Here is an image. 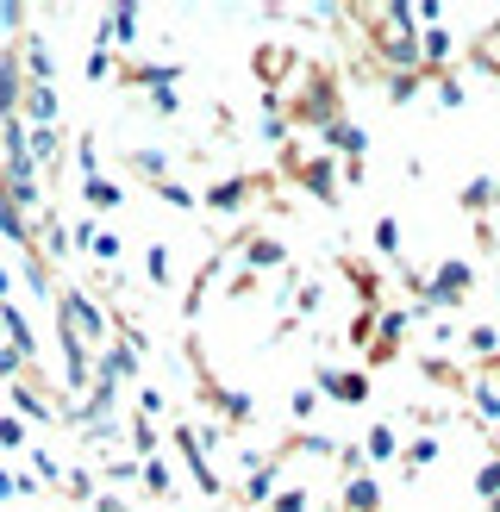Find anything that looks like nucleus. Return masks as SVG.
I'll return each instance as SVG.
<instances>
[{"mask_svg":"<svg viewBox=\"0 0 500 512\" xmlns=\"http://www.w3.org/2000/svg\"><path fill=\"white\" fill-rule=\"evenodd\" d=\"M238 250H244V269H250V275L288 269V244H282V238H269V232H257V238H244Z\"/></svg>","mask_w":500,"mask_h":512,"instance_id":"nucleus-11","label":"nucleus"},{"mask_svg":"<svg viewBox=\"0 0 500 512\" xmlns=\"http://www.w3.org/2000/svg\"><path fill=\"white\" fill-rule=\"evenodd\" d=\"M125 438H132V456H138V463H150V456H157L163 444H157V419H125Z\"/></svg>","mask_w":500,"mask_h":512,"instance_id":"nucleus-19","label":"nucleus"},{"mask_svg":"<svg viewBox=\"0 0 500 512\" xmlns=\"http://www.w3.org/2000/svg\"><path fill=\"white\" fill-rule=\"evenodd\" d=\"M475 494H482V506H488V500H500V444H488L482 469H475Z\"/></svg>","mask_w":500,"mask_h":512,"instance_id":"nucleus-21","label":"nucleus"},{"mask_svg":"<svg viewBox=\"0 0 500 512\" xmlns=\"http://www.w3.org/2000/svg\"><path fill=\"white\" fill-rule=\"evenodd\" d=\"M0 450H7V456H25V450H32V431H25L19 413H0Z\"/></svg>","mask_w":500,"mask_h":512,"instance_id":"nucleus-22","label":"nucleus"},{"mask_svg":"<svg viewBox=\"0 0 500 512\" xmlns=\"http://www.w3.org/2000/svg\"><path fill=\"white\" fill-rule=\"evenodd\" d=\"M288 413H294L300 425H307V419L319 413V388H294V400H288Z\"/></svg>","mask_w":500,"mask_h":512,"instance_id":"nucleus-31","label":"nucleus"},{"mask_svg":"<svg viewBox=\"0 0 500 512\" xmlns=\"http://www.w3.org/2000/svg\"><path fill=\"white\" fill-rule=\"evenodd\" d=\"M488 512H500V500H488Z\"/></svg>","mask_w":500,"mask_h":512,"instance_id":"nucleus-37","label":"nucleus"},{"mask_svg":"<svg viewBox=\"0 0 500 512\" xmlns=\"http://www.w3.org/2000/svg\"><path fill=\"white\" fill-rule=\"evenodd\" d=\"M82 512H125V500H119V494H94Z\"/></svg>","mask_w":500,"mask_h":512,"instance_id":"nucleus-34","label":"nucleus"},{"mask_svg":"<svg viewBox=\"0 0 500 512\" xmlns=\"http://www.w3.org/2000/svg\"><path fill=\"white\" fill-rule=\"evenodd\" d=\"M257 188H275V175H219L213 188H200V207L232 219V213H244L250 200H257Z\"/></svg>","mask_w":500,"mask_h":512,"instance_id":"nucleus-5","label":"nucleus"},{"mask_svg":"<svg viewBox=\"0 0 500 512\" xmlns=\"http://www.w3.org/2000/svg\"><path fill=\"white\" fill-rule=\"evenodd\" d=\"M488 207H500V188H494V175H475V182L463 188V213H475V219H482Z\"/></svg>","mask_w":500,"mask_h":512,"instance_id":"nucleus-20","label":"nucleus"},{"mask_svg":"<svg viewBox=\"0 0 500 512\" xmlns=\"http://www.w3.org/2000/svg\"><path fill=\"white\" fill-rule=\"evenodd\" d=\"M263 512H313V494L307 488H288V494H269Z\"/></svg>","mask_w":500,"mask_h":512,"instance_id":"nucleus-28","label":"nucleus"},{"mask_svg":"<svg viewBox=\"0 0 500 512\" xmlns=\"http://www.w3.org/2000/svg\"><path fill=\"white\" fill-rule=\"evenodd\" d=\"M125 169L138 175V182H150V188H163L169 182V150H157V144H125V157H119Z\"/></svg>","mask_w":500,"mask_h":512,"instance_id":"nucleus-9","label":"nucleus"},{"mask_svg":"<svg viewBox=\"0 0 500 512\" xmlns=\"http://www.w3.org/2000/svg\"><path fill=\"white\" fill-rule=\"evenodd\" d=\"M344 281H350V288H357V294H363L369 306H375V300H382V275H375L369 263H344Z\"/></svg>","mask_w":500,"mask_h":512,"instance_id":"nucleus-24","label":"nucleus"},{"mask_svg":"<svg viewBox=\"0 0 500 512\" xmlns=\"http://www.w3.org/2000/svg\"><path fill=\"white\" fill-rule=\"evenodd\" d=\"M75 169H82V182H88V175H100V150H94V138H88V132L75 138Z\"/></svg>","mask_w":500,"mask_h":512,"instance_id":"nucleus-29","label":"nucleus"},{"mask_svg":"<svg viewBox=\"0 0 500 512\" xmlns=\"http://www.w3.org/2000/svg\"><path fill=\"white\" fill-rule=\"evenodd\" d=\"M82 207H88V213H119V207H125V188L113 182L107 169H100V175H88V182H82Z\"/></svg>","mask_w":500,"mask_h":512,"instance_id":"nucleus-13","label":"nucleus"},{"mask_svg":"<svg viewBox=\"0 0 500 512\" xmlns=\"http://www.w3.org/2000/svg\"><path fill=\"white\" fill-rule=\"evenodd\" d=\"M150 194H157V200H163V207H175V213H194V207H200V194H194L188 182H175V175H169V182H163V188H150Z\"/></svg>","mask_w":500,"mask_h":512,"instance_id":"nucleus-25","label":"nucleus"},{"mask_svg":"<svg viewBox=\"0 0 500 512\" xmlns=\"http://www.w3.org/2000/svg\"><path fill=\"white\" fill-rule=\"evenodd\" d=\"M344 512H382V481H375L369 469L344 475Z\"/></svg>","mask_w":500,"mask_h":512,"instance_id":"nucleus-15","label":"nucleus"},{"mask_svg":"<svg viewBox=\"0 0 500 512\" xmlns=\"http://www.w3.org/2000/svg\"><path fill=\"white\" fill-rule=\"evenodd\" d=\"M407 306H388L382 319H375V331H369V344H363V363L369 369H388V363H400V344H407Z\"/></svg>","mask_w":500,"mask_h":512,"instance_id":"nucleus-6","label":"nucleus"},{"mask_svg":"<svg viewBox=\"0 0 500 512\" xmlns=\"http://www.w3.org/2000/svg\"><path fill=\"white\" fill-rule=\"evenodd\" d=\"M163 413H169L163 388H138V419H163Z\"/></svg>","mask_w":500,"mask_h":512,"instance_id":"nucleus-32","label":"nucleus"},{"mask_svg":"<svg viewBox=\"0 0 500 512\" xmlns=\"http://www.w3.org/2000/svg\"><path fill=\"white\" fill-rule=\"evenodd\" d=\"M257 281H263V275H250V269L225 275V300H250V294H257Z\"/></svg>","mask_w":500,"mask_h":512,"instance_id":"nucleus-30","label":"nucleus"},{"mask_svg":"<svg viewBox=\"0 0 500 512\" xmlns=\"http://www.w3.org/2000/svg\"><path fill=\"white\" fill-rule=\"evenodd\" d=\"M282 175L294 188H307L313 200H325V207H338V169H332L325 150H319V157H300L294 144H282Z\"/></svg>","mask_w":500,"mask_h":512,"instance_id":"nucleus-4","label":"nucleus"},{"mask_svg":"<svg viewBox=\"0 0 500 512\" xmlns=\"http://www.w3.org/2000/svg\"><path fill=\"white\" fill-rule=\"evenodd\" d=\"M438 456H444V444L432 438V431H419V438H407V444H400V475H419V469H432Z\"/></svg>","mask_w":500,"mask_h":512,"instance_id":"nucleus-16","label":"nucleus"},{"mask_svg":"<svg viewBox=\"0 0 500 512\" xmlns=\"http://www.w3.org/2000/svg\"><path fill=\"white\" fill-rule=\"evenodd\" d=\"M419 288H425V294H419L425 313H432V306H438V313H450V306H463V300H469L475 269L463 263V256H444V263H432V275H425Z\"/></svg>","mask_w":500,"mask_h":512,"instance_id":"nucleus-3","label":"nucleus"},{"mask_svg":"<svg viewBox=\"0 0 500 512\" xmlns=\"http://www.w3.org/2000/svg\"><path fill=\"white\" fill-rule=\"evenodd\" d=\"M200 394H207V406L219 413V425H225V431H250V425H257V400L238 394V388H219L207 369H200Z\"/></svg>","mask_w":500,"mask_h":512,"instance_id":"nucleus-7","label":"nucleus"},{"mask_svg":"<svg viewBox=\"0 0 500 512\" xmlns=\"http://www.w3.org/2000/svg\"><path fill=\"white\" fill-rule=\"evenodd\" d=\"M163 512H169V506H163Z\"/></svg>","mask_w":500,"mask_h":512,"instance_id":"nucleus-38","label":"nucleus"},{"mask_svg":"<svg viewBox=\"0 0 500 512\" xmlns=\"http://www.w3.org/2000/svg\"><path fill=\"white\" fill-rule=\"evenodd\" d=\"M288 75H294V50L288 44H257V82H263V94H282Z\"/></svg>","mask_w":500,"mask_h":512,"instance_id":"nucleus-10","label":"nucleus"},{"mask_svg":"<svg viewBox=\"0 0 500 512\" xmlns=\"http://www.w3.org/2000/svg\"><path fill=\"white\" fill-rule=\"evenodd\" d=\"M282 119L288 132L294 125H313V132H325V125L344 119V88H338V69L332 63H307V75H300V88H282Z\"/></svg>","mask_w":500,"mask_h":512,"instance_id":"nucleus-1","label":"nucleus"},{"mask_svg":"<svg viewBox=\"0 0 500 512\" xmlns=\"http://www.w3.org/2000/svg\"><path fill=\"white\" fill-rule=\"evenodd\" d=\"M463 350L482 356V363H494V356H500V331H494V325H469V331H463Z\"/></svg>","mask_w":500,"mask_h":512,"instance_id":"nucleus-23","label":"nucleus"},{"mask_svg":"<svg viewBox=\"0 0 500 512\" xmlns=\"http://www.w3.org/2000/svg\"><path fill=\"white\" fill-rule=\"evenodd\" d=\"M138 500H175V475H169V463L163 456H150V463H138Z\"/></svg>","mask_w":500,"mask_h":512,"instance_id":"nucleus-17","label":"nucleus"},{"mask_svg":"<svg viewBox=\"0 0 500 512\" xmlns=\"http://www.w3.org/2000/svg\"><path fill=\"white\" fill-rule=\"evenodd\" d=\"M144 275L157 281V288H169V281H175V263H169V244H144Z\"/></svg>","mask_w":500,"mask_h":512,"instance_id":"nucleus-26","label":"nucleus"},{"mask_svg":"<svg viewBox=\"0 0 500 512\" xmlns=\"http://www.w3.org/2000/svg\"><path fill=\"white\" fill-rule=\"evenodd\" d=\"M363 463H400V431L388 419H375L363 431Z\"/></svg>","mask_w":500,"mask_h":512,"instance_id":"nucleus-14","label":"nucleus"},{"mask_svg":"<svg viewBox=\"0 0 500 512\" xmlns=\"http://www.w3.org/2000/svg\"><path fill=\"white\" fill-rule=\"evenodd\" d=\"M325 157H344V163H363V150H369V138H363V125H350V119H338V125H325Z\"/></svg>","mask_w":500,"mask_h":512,"instance_id":"nucleus-12","label":"nucleus"},{"mask_svg":"<svg viewBox=\"0 0 500 512\" xmlns=\"http://www.w3.org/2000/svg\"><path fill=\"white\" fill-rule=\"evenodd\" d=\"M494 294H500V256H494Z\"/></svg>","mask_w":500,"mask_h":512,"instance_id":"nucleus-36","label":"nucleus"},{"mask_svg":"<svg viewBox=\"0 0 500 512\" xmlns=\"http://www.w3.org/2000/svg\"><path fill=\"white\" fill-rule=\"evenodd\" d=\"M169 444H175V456H182V469H188L194 488L207 494V500H225V481H219V469H213V450H225V444H219V431H194L188 419H175Z\"/></svg>","mask_w":500,"mask_h":512,"instance_id":"nucleus-2","label":"nucleus"},{"mask_svg":"<svg viewBox=\"0 0 500 512\" xmlns=\"http://www.w3.org/2000/svg\"><path fill=\"white\" fill-rule=\"evenodd\" d=\"M7 300H13V275H7V269H0V306H7Z\"/></svg>","mask_w":500,"mask_h":512,"instance_id":"nucleus-35","label":"nucleus"},{"mask_svg":"<svg viewBox=\"0 0 500 512\" xmlns=\"http://www.w3.org/2000/svg\"><path fill=\"white\" fill-rule=\"evenodd\" d=\"M419 82H425V69H413V75H382V88H388L394 107H407V100L419 94Z\"/></svg>","mask_w":500,"mask_h":512,"instance_id":"nucleus-27","label":"nucleus"},{"mask_svg":"<svg viewBox=\"0 0 500 512\" xmlns=\"http://www.w3.org/2000/svg\"><path fill=\"white\" fill-rule=\"evenodd\" d=\"M475 413L488 425H500V388H475Z\"/></svg>","mask_w":500,"mask_h":512,"instance_id":"nucleus-33","label":"nucleus"},{"mask_svg":"<svg viewBox=\"0 0 500 512\" xmlns=\"http://www.w3.org/2000/svg\"><path fill=\"white\" fill-rule=\"evenodd\" d=\"M369 244H375V256H388V263H400V219H394V213H375V225H369Z\"/></svg>","mask_w":500,"mask_h":512,"instance_id":"nucleus-18","label":"nucleus"},{"mask_svg":"<svg viewBox=\"0 0 500 512\" xmlns=\"http://www.w3.org/2000/svg\"><path fill=\"white\" fill-rule=\"evenodd\" d=\"M319 400H338V406H363L369 400V369H319L313 375Z\"/></svg>","mask_w":500,"mask_h":512,"instance_id":"nucleus-8","label":"nucleus"}]
</instances>
